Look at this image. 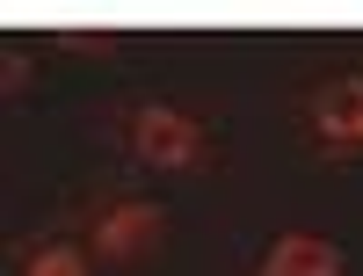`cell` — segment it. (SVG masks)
I'll return each mask as SVG.
<instances>
[{
	"label": "cell",
	"mask_w": 363,
	"mask_h": 276,
	"mask_svg": "<svg viewBox=\"0 0 363 276\" xmlns=\"http://www.w3.org/2000/svg\"><path fill=\"white\" fill-rule=\"evenodd\" d=\"M124 153L138 167H203L211 160V131L174 102H138L124 116Z\"/></svg>",
	"instance_id": "cell-1"
},
{
	"label": "cell",
	"mask_w": 363,
	"mask_h": 276,
	"mask_svg": "<svg viewBox=\"0 0 363 276\" xmlns=\"http://www.w3.org/2000/svg\"><path fill=\"white\" fill-rule=\"evenodd\" d=\"M167 233V211L145 204V197H109L95 204V219H87V255L95 262H145L160 248Z\"/></svg>",
	"instance_id": "cell-2"
},
{
	"label": "cell",
	"mask_w": 363,
	"mask_h": 276,
	"mask_svg": "<svg viewBox=\"0 0 363 276\" xmlns=\"http://www.w3.org/2000/svg\"><path fill=\"white\" fill-rule=\"evenodd\" d=\"M306 138H313L320 153H356V145H363V73H342V80L313 87V102H306Z\"/></svg>",
	"instance_id": "cell-3"
},
{
	"label": "cell",
	"mask_w": 363,
	"mask_h": 276,
	"mask_svg": "<svg viewBox=\"0 0 363 276\" xmlns=\"http://www.w3.org/2000/svg\"><path fill=\"white\" fill-rule=\"evenodd\" d=\"M262 276H342V248L327 233H277Z\"/></svg>",
	"instance_id": "cell-4"
},
{
	"label": "cell",
	"mask_w": 363,
	"mask_h": 276,
	"mask_svg": "<svg viewBox=\"0 0 363 276\" xmlns=\"http://www.w3.org/2000/svg\"><path fill=\"white\" fill-rule=\"evenodd\" d=\"M22 276H87V255L66 248V240H44V248L22 262Z\"/></svg>",
	"instance_id": "cell-5"
}]
</instances>
